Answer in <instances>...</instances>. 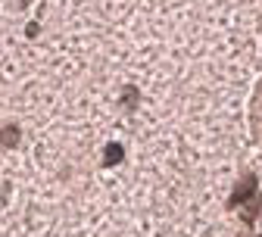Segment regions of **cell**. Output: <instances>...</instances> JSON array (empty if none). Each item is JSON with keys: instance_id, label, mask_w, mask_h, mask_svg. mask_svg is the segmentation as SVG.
I'll use <instances>...</instances> for the list:
<instances>
[{"instance_id": "obj_2", "label": "cell", "mask_w": 262, "mask_h": 237, "mask_svg": "<svg viewBox=\"0 0 262 237\" xmlns=\"http://www.w3.org/2000/svg\"><path fill=\"white\" fill-rule=\"evenodd\" d=\"M122 156H125V153H122V147H119V144H110V147H106V156H103V165L110 168V165L122 162Z\"/></svg>"}, {"instance_id": "obj_3", "label": "cell", "mask_w": 262, "mask_h": 237, "mask_svg": "<svg viewBox=\"0 0 262 237\" xmlns=\"http://www.w3.org/2000/svg\"><path fill=\"white\" fill-rule=\"evenodd\" d=\"M19 138V128L16 125H10V128H4L0 131V147H13V141Z\"/></svg>"}, {"instance_id": "obj_1", "label": "cell", "mask_w": 262, "mask_h": 237, "mask_svg": "<svg viewBox=\"0 0 262 237\" xmlns=\"http://www.w3.org/2000/svg\"><path fill=\"white\" fill-rule=\"evenodd\" d=\"M253 187H256V181L253 178H244V184L234 190V197H231V206H237L241 200H247V197H253Z\"/></svg>"}]
</instances>
